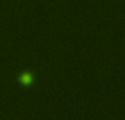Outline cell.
I'll return each mask as SVG.
<instances>
[{"label":"cell","mask_w":125,"mask_h":120,"mask_svg":"<svg viewBox=\"0 0 125 120\" xmlns=\"http://www.w3.org/2000/svg\"><path fill=\"white\" fill-rule=\"evenodd\" d=\"M21 81L23 82L24 84H29L32 82V75L29 74V73H25V74H23L21 77Z\"/></svg>","instance_id":"6da1fadb"}]
</instances>
